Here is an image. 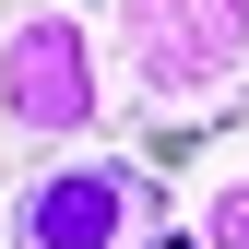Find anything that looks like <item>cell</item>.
<instances>
[{"instance_id":"1","label":"cell","mask_w":249,"mask_h":249,"mask_svg":"<svg viewBox=\"0 0 249 249\" xmlns=\"http://www.w3.org/2000/svg\"><path fill=\"white\" fill-rule=\"evenodd\" d=\"M166 178L119 142H71V154H36L24 190L0 202V249H154L178 237L166 226Z\"/></svg>"},{"instance_id":"2","label":"cell","mask_w":249,"mask_h":249,"mask_svg":"<svg viewBox=\"0 0 249 249\" xmlns=\"http://www.w3.org/2000/svg\"><path fill=\"white\" fill-rule=\"evenodd\" d=\"M107 131V59L71 0H0V142L71 154Z\"/></svg>"},{"instance_id":"3","label":"cell","mask_w":249,"mask_h":249,"mask_svg":"<svg viewBox=\"0 0 249 249\" xmlns=\"http://www.w3.org/2000/svg\"><path fill=\"white\" fill-rule=\"evenodd\" d=\"M119 83L154 119L249 107V0H119Z\"/></svg>"},{"instance_id":"4","label":"cell","mask_w":249,"mask_h":249,"mask_svg":"<svg viewBox=\"0 0 249 249\" xmlns=\"http://www.w3.org/2000/svg\"><path fill=\"white\" fill-rule=\"evenodd\" d=\"M190 249H249V178H213L202 190V237Z\"/></svg>"},{"instance_id":"5","label":"cell","mask_w":249,"mask_h":249,"mask_svg":"<svg viewBox=\"0 0 249 249\" xmlns=\"http://www.w3.org/2000/svg\"><path fill=\"white\" fill-rule=\"evenodd\" d=\"M154 249H190V237H154Z\"/></svg>"},{"instance_id":"6","label":"cell","mask_w":249,"mask_h":249,"mask_svg":"<svg viewBox=\"0 0 249 249\" xmlns=\"http://www.w3.org/2000/svg\"><path fill=\"white\" fill-rule=\"evenodd\" d=\"M0 166H12V142H0Z\"/></svg>"}]
</instances>
